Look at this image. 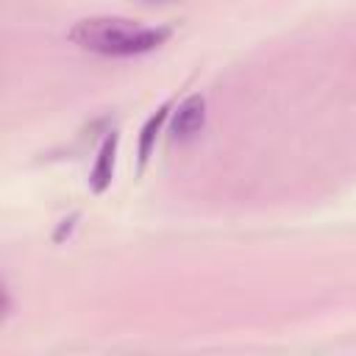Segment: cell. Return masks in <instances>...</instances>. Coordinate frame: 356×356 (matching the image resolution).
Instances as JSON below:
<instances>
[{"label": "cell", "mask_w": 356, "mask_h": 356, "mask_svg": "<svg viewBox=\"0 0 356 356\" xmlns=\"http://www.w3.org/2000/svg\"><path fill=\"white\" fill-rule=\"evenodd\" d=\"M70 39L100 56H139L161 47L170 28H145L125 17H89L70 28Z\"/></svg>", "instance_id": "obj_1"}, {"label": "cell", "mask_w": 356, "mask_h": 356, "mask_svg": "<svg viewBox=\"0 0 356 356\" xmlns=\"http://www.w3.org/2000/svg\"><path fill=\"white\" fill-rule=\"evenodd\" d=\"M203 122H206V100L200 95H189L172 114V136L192 139L195 134H200Z\"/></svg>", "instance_id": "obj_2"}, {"label": "cell", "mask_w": 356, "mask_h": 356, "mask_svg": "<svg viewBox=\"0 0 356 356\" xmlns=\"http://www.w3.org/2000/svg\"><path fill=\"white\" fill-rule=\"evenodd\" d=\"M117 142H120V136L111 131V134L103 139L100 150H97V161H95L92 175H89V186H92V192H97V195H100V192H106V189H108V184H111V178H114Z\"/></svg>", "instance_id": "obj_3"}, {"label": "cell", "mask_w": 356, "mask_h": 356, "mask_svg": "<svg viewBox=\"0 0 356 356\" xmlns=\"http://www.w3.org/2000/svg\"><path fill=\"white\" fill-rule=\"evenodd\" d=\"M167 111H170V103H164V106H161L156 114H150L147 122L142 125V136H139V164L147 161V156H150V150H153V142H156V136H159V131H161V125H164V120H167Z\"/></svg>", "instance_id": "obj_4"}, {"label": "cell", "mask_w": 356, "mask_h": 356, "mask_svg": "<svg viewBox=\"0 0 356 356\" xmlns=\"http://www.w3.org/2000/svg\"><path fill=\"white\" fill-rule=\"evenodd\" d=\"M75 220H78V214H72L70 220H64V225L56 231V242H61V239H64V234H70V228H72V222H75Z\"/></svg>", "instance_id": "obj_5"}]
</instances>
